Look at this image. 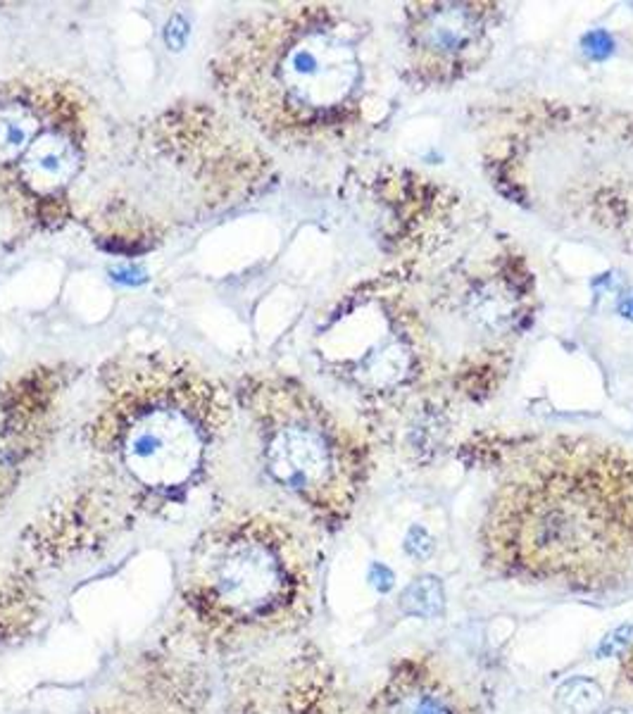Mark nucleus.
<instances>
[{
    "label": "nucleus",
    "mask_w": 633,
    "mask_h": 714,
    "mask_svg": "<svg viewBox=\"0 0 633 714\" xmlns=\"http://www.w3.org/2000/svg\"><path fill=\"white\" fill-rule=\"evenodd\" d=\"M231 417L227 390L177 357L131 355L100 379L91 441L136 486L177 493L203 472Z\"/></svg>",
    "instance_id": "nucleus-2"
},
{
    "label": "nucleus",
    "mask_w": 633,
    "mask_h": 714,
    "mask_svg": "<svg viewBox=\"0 0 633 714\" xmlns=\"http://www.w3.org/2000/svg\"><path fill=\"white\" fill-rule=\"evenodd\" d=\"M403 550H405L407 558H412L414 562H424V559H429L431 555H433V550H436V540H433V536H431L426 526L412 524L410 529H407Z\"/></svg>",
    "instance_id": "nucleus-13"
},
{
    "label": "nucleus",
    "mask_w": 633,
    "mask_h": 714,
    "mask_svg": "<svg viewBox=\"0 0 633 714\" xmlns=\"http://www.w3.org/2000/svg\"><path fill=\"white\" fill-rule=\"evenodd\" d=\"M367 578H369V584H372L374 591L381 593V596H386V593H391L393 588H396V574H393L391 567L381 565V562H372V565H369Z\"/></svg>",
    "instance_id": "nucleus-14"
},
{
    "label": "nucleus",
    "mask_w": 633,
    "mask_h": 714,
    "mask_svg": "<svg viewBox=\"0 0 633 714\" xmlns=\"http://www.w3.org/2000/svg\"><path fill=\"white\" fill-rule=\"evenodd\" d=\"M598 714H633L631 708H610L605 709V712H598Z\"/></svg>",
    "instance_id": "nucleus-16"
},
{
    "label": "nucleus",
    "mask_w": 633,
    "mask_h": 714,
    "mask_svg": "<svg viewBox=\"0 0 633 714\" xmlns=\"http://www.w3.org/2000/svg\"><path fill=\"white\" fill-rule=\"evenodd\" d=\"M86 153L84 105L74 96L33 138L13 174L3 183L24 210H46L62 201L81 172Z\"/></svg>",
    "instance_id": "nucleus-5"
},
{
    "label": "nucleus",
    "mask_w": 633,
    "mask_h": 714,
    "mask_svg": "<svg viewBox=\"0 0 633 714\" xmlns=\"http://www.w3.org/2000/svg\"><path fill=\"white\" fill-rule=\"evenodd\" d=\"M489 10L471 3L419 5L410 13L407 41L412 67L426 79L451 81L481 62L489 46Z\"/></svg>",
    "instance_id": "nucleus-6"
},
{
    "label": "nucleus",
    "mask_w": 633,
    "mask_h": 714,
    "mask_svg": "<svg viewBox=\"0 0 633 714\" xmlns=\"http://www.w3.org/2000/svg\"><path fill=\"white\" fill-rule=\"evenodd\" d=\"M238 400L250 412L272 479L298 498L321 503L348 474V438L324 405L298 383L250 377Z\"/></svg>",
    "instance_id": "nucleus-3"
},
{
    "label": "nucleus",
    "mask_w": 633,
    "mask_h": 714,
    "mask_svg": "<svg viewBox=\"0 0 633 714\" xmlns=\"http://www.w3.org/2000/svg\"><path fill=\"white\" fill-rule=\"evenodd\" d=\"M398 607L405 617L438 619L445 610L443 581L433 574L417 577L403 588L398 597Z\"/></svg>",
    "instance_id": "nucleus-9"
},
{
    "label": "nucleus",
    "mask_w": 633,
    "mask_h": 714,
    "mask_svg": "<svg viewBox=\"0 0 633 714\" xmlns=\"http://www.w3.org/2000/svg\"><path fill=\"white\" fill-rule=\"evenodd\" d=\"M74 96L70 86L46 77H22L0 86V183Z\"/></svg>",
    "instance_id": "nucleus-8"
},
{
    "label": "nucleus",
    "mask_w": 633,
    "mask_h": 714,
    "mask_svg": "<svg viewBox=\"0 0 633 714\" xmlns=\"http://www.w3.org/2000/svg\"><path fill=\"white\" fill-rule=\"evenodd\" d=\"M605 693L591 676H569L555 691V705L564 714H598Z\"/></svg>",
    "instance_id": "nucleus-10"
},
{
    "label": "nucleus",
    "mask_w": 633,
    "mask_h": 714,
    "mask_svg": "<svg viewBox=\"0 0 633 714\" xmlns=\"http://www.w3.org/2000/svg\"><path fill=\"white\" fill-rule=\"evenodd\" d=\"M321 367L362 396H381L398 389L412 364L405 322L386 293L367 291L348 296L317 334Z\"/></svg>",
    "instance_id": "nucleus-4"
},
{
    "label": "nucleus",
    "mask_w": 633,
    "mask_h": 714,
    "mask_svg": "<svg viewBox=\"0 0 633 714\" xmlns=\"http://www.w3.org/2000/svg\"><path fill=\"white\" fill-rule=\"evenodd\" d=\"M286 567L276 546L260 529H238L219 540L212 558V586L227 607L260 615L284 596Z\"/></svg>",
    "instance_id": "nucleus-7"
},
{
    "label": "nucleus",
    "mask_w": 633,
    "mask_h": 714,
    "mask_svg": "<svg viewBox=\"0 0 633 714\" xmlns=\"http://www.w3.org/2000/svg\"><path fill=\"white\" fill-rule=\"evenodd\" d=\"M189 39V24L183 22L182 14H174L170 22H167V29H164V41L172 51H182L183 43Z\"/></svg>",
    "instance_id": "nucleus-15"
},
{
    "label": "nucleus",
    "mask_w": 633,
    "mask_h": 714,
    "mask_svg": "<svg viewBox=\"0 0 633 714\" xmlns=\"http://www.w3.org/2000/svg\"><path fill=\"white\" fill-rule=\"evenodd\" d=\"M393 714H452L445 705L441 695L429 693V691H417V693L400 698Z\"/></svg>",
    "instance_id": "nucleus-11"
},
{
    "label": "nucleus",
    "mask_w": 633,
    "mask_h": 714,
    "mask_svg": "<svg viewBox=\"0 0 633 714\" xmlns=\"http://www.w3.org/2000/svg\"><path fill=\"white\" fill-rule=\"evenodd\" d=\"M359 26L327 5L243 20L209 62L219 96L279 143H312L358 117L365 93Z\"/></svg>",
    "instance_id": "nucleus-1"
},
{
    "label": "nucleus",
    "mask_w": 633,
    "mask_h": 714,
    "mask_svg": "<svg viewBox=\"0 0 633 714\" xmlns=\"http://www.w3.org/2000/svg\"><path fill=\"white\" fill-rule=\"evenodd\" d=\"M633 648V624H619L617 629L608 631L605 636L600 638L598 648H595V657L598 660H612V657H619L624 653Z\"/></svg>",
    "instance_id": "nucleus-12"
}]
</instances>
